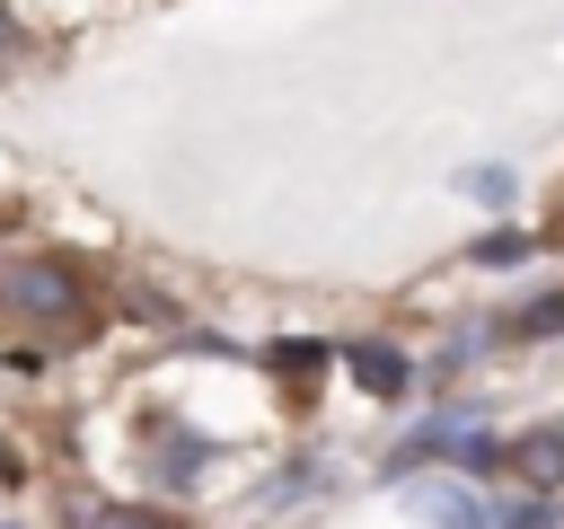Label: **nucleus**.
<instances>
[{
  "mask_svg": "<svg viewBox=\"0 0 564 529\" xmlns=\"http://www.w3.org/2000/svg\"><path fill=\"white\" fill-rule=\"evenodd\" d=\"M0 309L35 317V326H70L79 317V282H70V264H9L0 273Z\"/></svg>",
  "mask_w": 564,
  "mask_h": 529,
  "instance_id": "1",
  "label": "nucleus"
},
{
  "mask_svg": "<svg viewBox=\"0 0 564 529\" xmlns=\"http://www.w3.org/2000/svg\"><path fill=\"white\" fill-rule=\"evenodd\" d=\"M414 458H458V467H494L502 450H494V441L476 432V414H441V423H423V432H414V441H405V450H397L388 467H414Z\"/></svg>",
  "mask_w": 564,
  "mask_h": 529,
  "instance_id": "2",
  "label": "nucleus"
},
{
  "mask_svg": "<svg viewBox=\"0 0 564 529\" xmlns=\"http://www.w3.org/2000/svg\"><path fill=\"white\" fill-rule=\"evenodd\" d=\"M405 511H414V520H432V529H494V511H485L467 485H414V494H405Z\"/></svg>",
  "mask_w": 564,
  "mask_h": 529,
  "instance_id": "3",
  "label": "nucleus"
},
{
  "mask_svg": "<svg viewBox=\"0 0 564 529\" xmlns=\"http://www.w3.org/2000/svg\"><path fill=\"white\" fill-rule=\"evenodd\" d=\"M511 467H520V485H564V423H538V432H520L511 441Z\"/></svg>",
  "mask_w": 564,
  "mask_h": 529,
  "instance_id": "4",
  "label": "nucleus"
},
{
  "mask_svg": "<svg viewBox=\"0 0 564 529\" xmlns=\"http://www.w3.org/2000/svg\"><path fill=\"white\" fill-rule=\"evenodd\" d=\"M344 361H352V379H361L370 397H405V353H397V344H352Z\"/></svg>",
  "mask_w": 564,
  "mask_h": 529,
  "instance_id": "5",
  "label": "nucleus"
},
{
  "mask_svg": "<svg viewBox=\"0 0 564 529\" xmlns=\"http://www.w3.org/2000/svg\"><path fill=\"white\" fill-rule=\"evenodd\" d=\"M511 335H564V291H546V300H529V309L511 317Z\"/></svg>",
  "mask_w": 564,
  "mask_h": 529,
  "instance_id": "6",
  "label": "nucleus"
},
{
  "mask_svg": "<svg viewBox=\"0 0 564 529\" xmlns=\"http://www.w3.org/2000/svg\"><path fill=\"white\" fill-rule=\"evenodd\" d=\"M88 529H185V520H167V511H132V503H106Z\"/></svg>",
  "mask_w": 564,
  "mask_h": 529,
  "instance_id": "7",
  "label": "nucleus"
},
{
  "mask_svg": "<svg viewBox=\"0 0 564 529\" xmlns=\"http://www.w3.org/2000/svg\"><path fill=\"white\" fill-rule=\"evenodd\" d=\"M467 256H476V264H520V256H529V238H520V229H494V238H476Z\"/></svg>",
  "mask_w": 564,
  "mask_h": 529,
  "instance_id": "8",
  "label": "nucleus"
},
{
  "mask_svg": "<svg viewBox=\"0 0 564 529\" xmlns=\"http://www.w3.org/2000/svg\"><path fill=\"white\" fill-rule=\"evenodd\" d=\"M502 529H555V503H546V494L529 485V494H520V503L502 511Z\"/></svg>",
  "mask_w": 564,
  "mask_h": 529,
  "instance_id": "9",
  "label": "nucleus"
},
{
  "mask_svg": "<svg viewBox=\"0 0 564 529\" xmlns=\"http://www.w3.org/2000/svg\"><path fill=\"white\" fill-rule=\"evenodd\" d=\"M467 194H476V203H502L511 176H502V168H467Z\"/></svg>",
  "mask_w": 564,
  "mask_h": 529,
  "instance_id": "10",
  "label": "nucleus"
},
{
  "mask_svg": "<svg viewBox=\"0 0 564 529\" xmlns=\"http://www.w3.org/2000/svg\"><path fill=\"white\" fill-rule=\"evenodd\" d=\"M317 361H326L317 344H273V370H317Z\"/></svg>",
  "mask_w": 564,
  "mask_h": 529,
  "instance_id": "11",
  "label": "nucleus"
}]
</instances>
